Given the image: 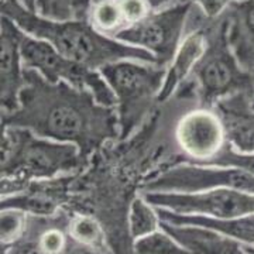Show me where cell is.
Segmentation results:
<instances>
[{"label": "cell", "instance_id": "cell-1", "mask_svg": "<svg viewBox=\"0 0 254 254\" xmlns=\"http://www.w3.org/2000/svg\"><path fill=\"white\" fill-rule=\"evenodd\" d=\"M1 127L76 145L88 160L120 136L116 108L102 105L91 91L47 81L33 69H24L17 108L1 113Z\"/></svg>", "mask_w": 254, "mask_h": 254}, {"label": "cell", "instance_id": "cell-2", "mask_svg": "<svg viewBox=\"0 0 254 254\" xmlns=\"http://www.w3.org/2000/svg\"><path fill=\"white\" fill-rule=\"evenodd\" d=\"M1 16L10 18L26 34L44 40L68 60L93 71L123 60L157 65L151 53L102 34L89 21H55L28 11L17 0H1Z\"/></svg>", "mask_w": 254, "mask_h": 254}, {"label": "cell", "instance_id": "cell-3", "mask_svg": "<svg viewBox=\"0 0 254 254\" xmlns=\"http://www.w3.org/2000/svg\"><path fill=\"white\" fill-rule=\"evenodd\" d=\"M88 158L76 145L40 137L18 127H1V198L14 195L30 181L76 175Z\"/></svg>", "mask_w": 254, "mask_h": 254}, {"label": "cell", "instance_id": "cell-4", "mask_svg": "<svg viewBox=\"0 0 254 254\" xmlns=\"http://www.w3.org/2000/svg\"><path fill=\"white\" fill-rule=\"evenodd\" d=\"M206 46L190 78L177 91V98H192L200 108L213 109L220 100L239 93H254V72L245 69L227 41L223 16L205 24Z\"/></svg>", "mask_w": 254, "mask_h": 254}, {"label": "cell", "instance_id": "cell-5", "mask_svg": "<svg viewBox=\"0 0 254 254\" xmlns=\"http://www.w3.org/2000/svg\"><path fill=\"white\" fill-rule=\"evenodd\" d=\"M116 99L119 140H126L144 123L154 109L163 88L167 68L155 64L123 60L99 71Z\"/></svg>", "mask_w": 254, "mask_h": 254}, {"label": "cell", "instance_id": "cell-6", "mask_svg": "<svg viewBox=\"0 0 254 254\" xmlns=\"http://www.w3.org/2000/svg\"><path fill=\"white\" fill-rule=\"evenodd\" d=\"M192 10L193 3L190 0H175L122 30L115 40L151 53L157 65L167 68L187 36L185 30Z\"/></svg>", "mask_w": 254, "mask_h": 254}, {"label": "cell", "instance_id": "cell-7", "mask_svg": "<svg viewBox=\"0 0 254 254\" xmlns=\"http://www.w3.org/2000/svg\"><path fill=\"white\" fill-rule=\"evenodd\" d=\"M24 33V31H23ZM24 69H33L50 82H65L71 86L91 91L102 105L116 106L115 95L99 71L68 60L44 40L23 34L20 44Z\"/></svg>", "mask_w": 254, "mask_h": 254}, {"label": "cell", "instance_id": "cell-8", "mask_svg": "<svg viewBox=\"0 0 254 254\" xmlns=\"http://www.w3.org/2000/svg\"><path fill=\"white\" fill-rule=\"evenodd\" d=\"M154 208L181 215H200L212 219H236L254 215V193L216 188L195 193L140 192Z\"/></svg>", "mask_w": 254, "mask_h": 254}, {"label": "cell", "instance_id": "cell-9", "mask_svg": "<svg viewBox=\"0 0 254 254\" xmlns=\"http://www.w3.org/2000/svg\"><path fill=\"white\" fill-rule=\"evenodd\" d=\"M1 254H113L79 243L69 230V208L54 215H27L26 227L14 243L1 246Z\"/></svg>", "mask_w": 254, "mask_h": 254}, {"label": "cell", "instance_id": "cell-10", "mask_svg": "<svg viewBox=\"0 0 254 254\" xmlns=\"http://www.w3.org/2000/svg\"><path fill=\"white\" fill-rule=\"evenodd\" d=\"M174 141L184 163L206 165L226 147L223 123L215 109L196 106L180 116L174 127Z\"/></svg>", "mask_w": 254, "mask_h": 254}, {"label": "cell", "instance_id": "cell-11", "mask_svg": "<svg viewBox=\"0 0 254 254\" xmlns=\"http://www.w3.org/2000/svg\"><path fill=\"white\" fill-rule=\"evenodd\" d=\"M76 175L30 181L24 190L1 198V209H17L27 215L48 216L69 205Z\"/></svg>", "mask_w": 254, "mask_h": 254}, {"label": "cell", "instance_id": "cell-12", "mask_svg": "<svg viewBox=\"0 0 254 254\" xmlns=\"http://www.w3.org/2000/svg\"><path fill=\"white\" fill-rule=\"evenodd\" d=\"M23 31L1 16L0 33V102L1 113H10L17 108L18 95L24 86V66L20 44Z\"/></svg>", "mask_w": 254, "mask_h": 254}, {"label": "cell", "instance_id": "cell-13", "mask_svg": "<svg viewBox=\"0 0 254 254\" xmlns=\"http://www.w3.org/2000/svg\"><path fill=\"white\" fill-rule=\"evenodd\" d=\"M215 112L223 123L227 143L239 153H254V108L252 95L239 93L220 100Z\"/></svg>", "mask_w": 254, "mask_h": 254}, {"label": "cell", "instance_id": "cell-14", "mask_svg": "<svg viewBox=\"0 0 254 254\" xmlns=\"http://www.w3.org/2000/svg\"><path fill=\"white\" fill-rule=\"evenodd\" d=\"M154 10L150 0H98L93 3L89 23L99 33L115 37Z\"/></svg>", "mask_w": 254, "mask_h": 254}, {"label": "cell", "instance_id": "cell-15", "mask_svg": "<svg viewBox=\"0 0 254 254\" xmlns=\"http://www.w3.org/2000/svg\"><path fill=\"white\" fill-rule=\"evenodd\" d=\"M161 229L190 254H247L246 247L215 229L198 225H174L161 220Z\"/></svg>", "mask_w": 254, "mask_h": 254}, {"label": "cell", "instance_id": "cell-16", "mask_svg": "<svg viewBox=\"0 0 254 254\" xmlns=\"http://www.w3.org/2000/svg\"><path fill=\"white\" fill-rule=\"evenodd\" d=\"M203 18L199 21V27L192 28L187 33L174 60L167 66L165 79H164L163 88L158 98L160 103L168 102L173 96H175L177 91L181 88L182 83L190 78L193 66L196 65L203 54L205 46H206V38H205L206 23H203Z\"/></svg>", "mask_w": 254, "mask_h": 254}, {"label": "cell", "instance_id": "cell-17", "mask_svg": "<svg viewBox=\"0 0 254 254\" xmlns=\"http://www.w3.org/2000/svg\"><path fill=\"white\" fill-rule=\"evenodd\" d=\"M222 16L233 54L245 69L254 72V0H237Z\"/></svg>", "mask_w": 254, "mask_h": 254}, {"label": "cell", "instance_id": "cell-18", "mask_svg": "<svg viewBox=\"0 0 254 254\" xmlns=\"http://www.w3.org/2000/svg\"><path fill=\"white\" fill-rule=\"evenodd\" d=\"M158 218L174 225H198L215 229L237 240L243 246H254V215L236 219H212L200 215H181L163 208H155Z\"/></svg>", "mask_w": 254, "mask_h": 254}, {"label": "cell", "instance_id": "cell-19", "mask_svg": "<svg viewBox=\"0 0 254 254\" xmlns=\"http://www.w3.org/2000/svg\"><path fill=\"white\" fill-rule=\"evenodd\" d=\"M127 226L133 243L137 239H141L161 229V220L158 218L157 209L151 203H148L141 193L136 195L130 203Z\"/></svg>", "mask_w": 254, "mask_h": 254}, {"label": "cell", "instance_id": "cell-20", "mask_svg": "<svg viewBox=\"0 0 254 254\" xmlns=\"http://www.w3.org/2000/svg\"><path fill=\"white\" fill-rule=\"evenodd\" d=\"M93 3L95 0H48L38 14L55 21H88Z\"/></svg>", "mask_w": 254, "mask_h": 254}, {"label": "cell", "instance_id": "cell-21", "mask_svg": "<svg viewBox=\"0 0 254 254\" xmlns=\"http://www.w3.org/2000/svg\"><path fill=\"white\" fill-rule=\"evenodd\" d=\"M133 252L134 254H190L164 229L134 240Z\"/></svg>", "mask_w": 254, "mask_h": 254}, {"label": "cell", "instance_id": "cell-22", "mask_svg": "<svg viewBox=\"0 0 254 254\" xmlns=\"http://www.w3.org/2000/svg\"><path fill=\"white\" fill-rule=\"evenodd\" d=\"M27 222V213L17 209H1L0 219V239L1 246L14 243L21 236Z\"/></svg>", "mask_w": 254, "mask_h": 254}, {"label": "cell", "instance_id": "cell-23", "mask_svg": "<svg viewBox=\"0 0 254 254\" xmlns=\"http://www.w3.org/2000/svg\"><path fill=\"white\" fill-rule=\"evenodd\" d=\"M206 165L240 168V170L254 174V153H249V154L239 153L227 143L226 147L213 160H210Z\"/></svg>", "mask_w": 254, "mask_h": 254}, {"label": "cell", "instance_id": "cell-24", "mask_svg": "<svg viewBox=\"0 0 254 254\" xmlns=\"http://www.w3.org/2000/svg\"><path fill=\"white\" fill-rule=\"evenodd\" d=\"M192 1L199 11L209 20H215L220 17L225 10L237 0H190Z\"/></svg>", "mask_w": 254, "mask_h": 254}, {"label": "cell", "instance_id": "cell-25", "mask_svg": "<svg viewBox=\"0 0 254 254\" xmlns=\"http://www.w3.org/2000/svg\"><path fill=\"white\" fill-rule=\"evenodd\" d=\"M17 1L24 7V9H27L28 11L38 13V6H37L38 0H17Z\"/></svg>", "mask_w": 254, "mask_h": 254}, {"label": "cell", "instance_id": "cell-26", "mask_svg": "<svg viewBox=\"0 0 254 254\" xmlns=\"http://www.w3.org/2000/svg\"><path fill=\"white\" fill-rule=\"evenodd\" d=\"M247 254H254V246H245Z\"/></svg>", "mask_w": 254, "mask_h": 254}, {"label": "cell", "instance_id": "cell-27", "mask_svg": "<svg viewBox=\"0 0 254 254\" xmlns=\"http://www.w3.org/2000/svg\"><path fill=\"white\" fill-rule=\"evenodd\" d=\"M252 106L254 108V93H253V96H252Z\"/></svg>", "mask_w": 254, "mask_h": 254}]
</instances>
